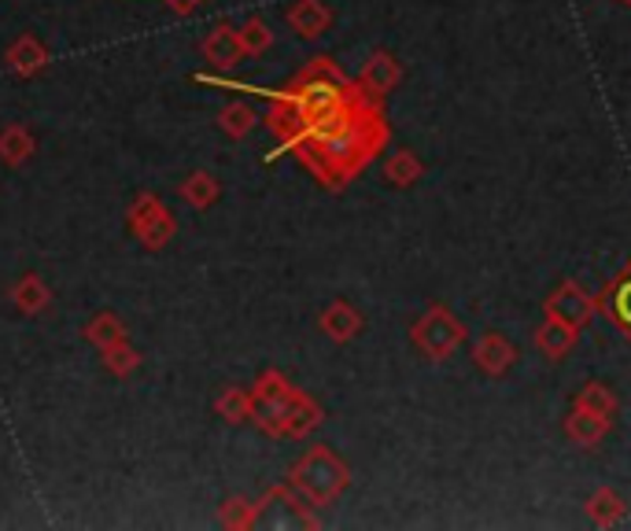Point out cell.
Segmentation results:
<instances>
[{
	"label": "cell",
	"mask_w": 631,
	"mask_h": 531,
	"mask_svg": "<svg viewBox=\"0 0 631 531\" xmlns=\"http://www.w3.org/2000/svg\"><path fill=\"white\" fill-rule=\"evenodd\" d=\"M85 340L104 351V347H111V343L126 340V325H122V317H115L111 310H100V314H93L85 321Z\"/></svg>",
	"instance_id": "cell-6"
},
{
	"label": "cell",
	"mask_w": 631,
	"mask_h": 531,
	"mask_svg": "<svg viewBox=\"0 0 631 531\" xmlns=\"http://www.w3.org/2000/svg\"><path fill=\"white\" fill-rule=\"evenodd\" d=\"M204 55H207V63H210V66H218V71H229V66H237V63H240V55H244L240 30H232L229 22H218V27L207 33Z\"/></svg>",
	"instance_id": "cell-3"
},
{
	"label": "cell",
	"mask_w": 631,
	"mask_h": 531,
	"mask_svg": "<svg viewBox=\"0 0 631 531\" xmlns=\"http://www.w3.org/2000/svg\"><path fill=\"white\" fill-rule=\"evenodd\" d=\"M218 192H221L218 181L210 174H204V170L188 174L185 181H182V199H185L188 207H196V210H207L218 199Z\"/></svg>",
	"instance_id": "cell-7"
},
{
	"label": "cell",
	"mask_w": 631,
	"mask_h": 531,
	"mask_svg": "<svg viewBox=\"0 0 631 531\" xmlns=\"http://www.w3.org/2000/svg\"><path fill=\"white\" fill-rule=\"evenodd\" d=\"M33 152H38V140H33V133L27 126L8 122V126L0 129V159H4L8 166H22Z\"/></svg>",
	"instance_id": "cell-4"
},
{
	"label": "cell",
	"mask_w": 631,
	"mask_h": 531,
	"mask_svg": "<svg viewBox=\"0 0 631 531\" xmlns=\"http://www.w3.org/2000/svg\"><path fill=\"white\" fill-rule=\"evenodd\" d=\"M104 365H107V373H115L122 381V376L137 373L141 354L130 347V340H118V343H111V347H104Z\"/></svg>",
	"instance_id": "cell-9"
},
{
	"label": "cell",
	"mask_w": 631,
	"mask_h": 531,
	"mask_svg": "<svg viewBox=\"0 0 631 531\" xmlns=\"http://www.w3.org/2000/svg\"><path fill=\"white\" fill-rule=\"evenodd\" d=\"M4 63H8L11 74L33 77V74L44 71V63H49V49H44V41L38 38V33H19V38L8 44Z\"/></svg>",
	"instance_id": "cell-2"
},
{
	"label": "cell",
	"mask_w": 631,
	"mask_h": 531,
	"mask_svg": "<svg viewBox=\"0 0 631 531\" xmlns=\"http://www.w3.org/2000/svg\"><path fill=\"white\" fill-rule=\"evenodd\" d=\"M126 229H130L133 237H137L148 251H159V248H166V243L174 240L177 221H174L170 210H166V204H163L159 196L144 192V196H137V199L130 204Z\"/></svg>",
	"instance_id": "cell-1"
},
{
	"label": "cell",
	"mask_w": 631,
	"mask_h": 531,
	"mask_svg": "<svg viewBox=\"0 0 631 531\" xmlns=\"http://www.w3.org/2000/svg\"><path fill=\"white\" fill-rule=\"evenodd\" d=\"M613 310H617V317L624 321V325L631 329V281L620 288L617 292V299H613Z\"/></svg>",
	"instance_id": "cell-13"
},
{
	"label": "cell",
	"mask_w": 631,
	"mask_h": 531,
	"mask_svg": "<svg viewBox=\"0 0 631 531\" xmlns=\"http://www.w3.org/2000/svg\"><path fill=\"white\" fill-rule=\"evenodd\" d=\"M270 27H266L262 19H248L240 27V44H244V55H255V52H262V49H270Z\"/></svg>",
	"instance_id": "cell-12"
},
{
	"label": "cell",
	"mask_w": 631,
	"mask_h": 531,
	"mask_svg": "<svg viewBox=\"0 0 631 531\" xmlns=\"http://www.w3.org/2000/svg\"><path fill=\"white\" fill-rule=\"evenodd\" d=\"M215 409H218V417L229 420V425H240L244 417H251V395L232 392V387H229V392L215 403Z\"/></svg>",
	"instance_id": "cell-11"
},
{
	"label": "cell",
	"mask_w": 631,
	"mask_h": 531,
	"mask_svg": "<svg viewBox=\"0 0 631 531\" xmlns=\"http://www.w3.org/2000/svg\"><path fill=\"white\" fill-rule=\"evenodd\" d=\"M288 22L303 33V38H318L321 27H325V8L318 0H299V4L288 11Z\"/></svg>",
	"instance_id": "cell-8"
},
{
	"label": "cell",
	"mask_w": 631,
	"mask_h": 531,
	"mask_svg": "<svg viewBox=\"0 0 631 531\" xmlns=\"http://www.w3.org/2000/svg\"><path fill=\"white\" fill-rule=\"evenodd\" d=\"M11 303H15V310H22V314H41V310L52 303V292L38 273H27L11 288Z\"/></svg>",
	"instance_id": "cell-5"
},
{
	"label": "cell",
	"mask_w": 631,
	"mask_h": 531,
	"mask_svg": "<svg viewBox=\"0 0 631 531\" xmlns=\"http://www.w3.org/2000/svg\"><path fill=\"white\" fill-rule=\"evenodd\" d=\"M218 122H221V129H226L229 137H248L251 126H255V111L248 104H232V107L221 111Z\"/></svg>",
	"instance_id": "cell-10"
},
{
	"label": "cell",
	"mask_w": 631,
	"mask_h": 531,
	"mask_svg": "<svg viewBox=\"0 0 631 531\" xmlns=\"http://www.w3.org/2000/svg\"><path fill=\"white\" fill-rule=\"evenodd\" d=\"M166 4H170L174 11H182V15H188V11L199 4V0H166Z\"/></svg>",
	"instance_id": "cell-14"
}]
</instances>
